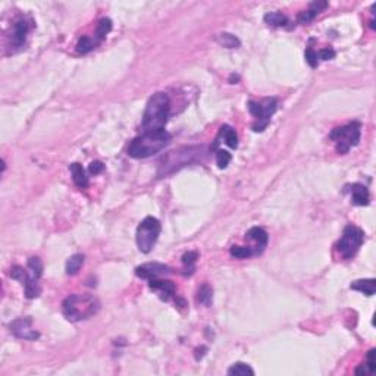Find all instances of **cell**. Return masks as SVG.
Returning <instances> with one entry per match:
<instances>
[{"mask_svg": "<svg viewBox=\"0 0 376 376\" xmlns=\"http://www.w3.org/2000/svg\"><path fill=\"white\" fill-rule=\"evenodd\" d=\"M28 30H30V25H28V22L25 19L16 21L15 25H14V37H12V43H14L15 47H21L25 43Z\"/></svg>", "mask_w": 376, "mask_h": 376, "instance_id": "cell-16", "label": "cell"}, {"mask_svg": "<svg viewBox=\"0 0 376 376\" xmlns=\"http://www.w3.org/2000/svg\"><path fill=\"white\" fill-rule=\"evenodd\" d=\"M317 58L322 60H331L335 58V50L333 49H329V47H326V49H322L319 53H317Z\"/></svg>", "mask_w": 376, "mask_h": 376, "instance_id": "cell-33", "label": "cell"}, {"mask_svg": "<svg viewBox=\"0 0 376 376\" xmlns=\"http://www.w3.org/2000/svg\"><path fill=\"white\" fill-rule=\"evenodd\" d=\"M326 8H328V2H313L307 11H303V12L299 14L297 21H299L300 24H309V22H312V21H313L323 9H326Z\"/></svg>", "mask_w": 376, "mask_h": 376, "instance_id": "cell-14", "label": "cell"}, {"mask_svg": "<svg viewBox=\"0 0 376 376\" xmlns=\"http://www.w3.org/2000/svg\"><path fill=\"white\" fill-rule=\"evenodd\" d=\"M71 169V174H72V180L75 182L76 187L79 188H87L89 187V177L86 174V169L79 163H72L69 166Z\"/></svg>", "mask_w": 376, "mask_h": 376, "instance_id": "cell-17", "label": "cell"}, {"mask_svg": "<svg viewBox=\"0 0 376 376\" xmlns=\"http://www.w3.org/2000/svg\"><path fill=\"white\" fill-rule=\"evenodd\" d=\"M9 328H11L12 333L21 340L32 341V340H37L40 337L38 332L32 329V319L31 317H19L9 325Z\"/></svg>", "mask_w": 376, "mask_h": 376, "instance_id": "cell-10", "label": "cell"}, {"mask_svg": "<svg viewBox=\"0 0 376 376\" xmlns=\"http://www.w3.org/2000/svg\"><path fill=\"white\" fill-rule=\"evenodd\" d=\"M228 375L229 376H253L255 375V370L248 366V364H245V363H235V364H232L229 369H228Z\"/></svg>", "mask_w": 376, "mask_h": 376, "instance_id": "cell-22", "label": "cell"}, {"mask_svg": "<svg viewBox=\"0 0 376 376\" xmlns=\"http://www.w3.org/2000/svg\"><path fill=\"white\" fill-rule=\"evenodd\" d=\"M366 364H367V367H369V370L373 373L376 369V350L375 348H372L369 353H367V357H366Z\"/></svg>", "mask_w": 376, "mask_h": 376, "instance_id": "cell-32", "label": "cell"}, {"mask_svg": "<svg viewBox=\"0 0 376 376\" xmlns=\"http://www.w3.org/2000/svg\"><path fill=\"white\" fill-rule=\"evenodd\" d=\"M247 107H248L250 113L256 118V123H253V131L255 133H262V131L266 130V127L269 125L273 113L278 109V99L268 97L260 103L250 100L247 103Z\"/></svg>", "mask_w": 376, "mask_h": 376, "instance_id": "cell-7", "label": "cell"}, {"mask_svg": "<svg viewBox=\"0 0 376 376\" xmlns=\"http://www.w3.org/2000/svg\"><path fill=\"white\" fill-rule=\"evenodd\" d=\"M370 200V194L366 185L363 184H354L351 187V203L356 206H367Z\"/></svg>", "mask_w": 376, "mask_h": 376, "instance_id": "cell-15", "label": "cell"}, {"mask_svg": "<svg viewBox=\"0 0 376 376\" xmlns=\"http://www.w3.org/2000/svg\"><path fill=\"white\" fill-rule=\"evenodd\" d=\"M356 373H357V375H370L372 372L369 370L367 364L364 363V364H361L360 367H357V369H356Z\"/></svg>", "mask_w": 376, "mask_h": 376, "instance_id": "cell-35", "label": "cell"}, {"mask_svg": "<svg viewBox=\"0 0 376 376\" xmlns=\"http://www.w3.org/2000/svg\"><path fill=\"white\" fill-rule=\"evenodd\" d=\"M103 169H105V165H103L102 162H93L90 165V168H89L91 175H99Z\"/></svg>", "mask_w": 376, "mask_h": 376, "instance_id": "cell-34", "label": "cell"}, {"mask_svg": "<svg viewBox=\"0 0 376 376\" xmlns=\"http://www.w3.org/2000/svg\"><path fill=\"white\" fill-rule=\"evenodd\" d=\"M84 265V256L82 255H74L68 259L66 262V273L68 275H75L79 272L81 266Z\"/></svg>", "mask_w": 376, "mask_h": 376, "instance_id": "cell-24", "label": "cell"}, {"mask_svg": "<svg viewBox=\"0 0 376 376\" xmlns=\"http://www.w3.org/2000/svg\"><path fill=\"white\" fill-rule=\"evenodd\" d=\"M216 40L224 46V47H226V49H234V47H238L240 46V40L235 35L229 34V32H221V34H218Z\"/></svg>", "mask_w": 376, "mask_h": 376, "instance_id": "cell-27", "label": "cell"}, {"mask_svg": "<svg viewBox=\"0 0 376 376\" xmlns=\"http://www.w3.org/2000/svg\"><path fill=\"white\" fill-rule=\"evenodd\" d=\"M219 138H224L226 146H229L231 149H237L238 147V136L235 133V130L229 125H224L219 130Z\"/></svg>", "mask_w": 376, "mask_h": 376, "instance_id": "cell-18", "label": "cell"}, {"mask_svg": "<svg viewBox=\"0 0 376 376\" xmlns=\"http://www.w3.org/2000/svg\"><path fill=\"white\" fill-rule=\"evenodd\" d=\"M203 153H204V147H185V149L171 151L160 160L159 175H168V174L178 171L182 166L194 163L198 159H201Z\"/></svg>", "mask_w": 376, "mask_h": 376, "instance_id": "cell-4", "label": "cell"}, {"mask_svg": "<svg viewBox=\"0 0 376 376\" xmlns=\"http://www.w3.org/2000/svg\"><path fill=\"white\" fill-rule=\"evenodd\" d=\"M171 273V268L166 266L163 263H157V262H150V263H144L141 266L136 268V275L138 278L143 279H154L159 276H163Z\"/></svg>", "mask_w": 376, "mask_h": 376, "instance_id": "cell-11", "label": "cell"}, {"mask_svg": "<svg viewBox=\"0 0 376 376\" xmlns=\"http://www.w3.org/2000/svg\"><path fill=\"white\" fill-rule=\"evenodd\" d=\"M212 300H213V291L207 284H203V285L198 288V293H197V301L203 306H211Z\"/></svg>", "mask_w": 376, "mask_h": 376, "instance_id": "cell-25", "label": "cell"}, {"mask_svg": "<svg viewBox=\"0 0 376 376\" xmlns=\"http://www.w3.org/2000/svg\"><path fill=\"white\" fill-rule=\"evenodd\" d=\"M304 56H306V62H307L312 68H316L317 63H319L317 52H315L313 49H307L306 53H304Z\"/></svg>", "mask_w": 376, "mask_h": 376, "instance_id": "cell-31", "label": "cell"}, {"mask_svg": "<svg viewBox=\"0 0 376 376\" xmlns=\"http://www.w3.org/2000/svg\"><path fill=\"white\" fill-rule=\"evenodd\" d=\"M229 255L235 259H248V257L255 256L256 252L253 247H245V245H232L229 250Z\"/></svg>", "mask_w": 376, "mask_h": 376, "instance_id": "cell-23", "label": "cell"}, {"mask_svg": "<svg viewBox=\"0 0 376 376\" xmlns=\"http://www.w3.org/2000/svg\"><path fill=\"white\" fill-rule=\"evenodd\" d=\"M231 159H232L231 153H228L226 150H219L216 153V165L219 169H225L229 165Z\"/></svg>", "mask_w": 376, "mask_h": 376, "instance_id": "cell-30", "label": "cell"}, {"mask_svg": "<svg viewBox=\"0 0 376 376\" xmlns=\"http://www.w3.org/2000/svg\"><path fill=\"white\" fill-rule=\"evenodd\" d=\"M169 143L171 134L166 133L165 130L157 133H143L131 141L128 147V156L134 159H146L163 150Z\"/></svg>", "mask_w": 376, "mask_h": 376, "instance_id": "cell-3", "label": "cell"}, {"mask_svg": "<svg viewBox=\"0 0 376 376\" xmlns=\"http://www.w3.org/2000/svg\"><path fill=\"white\" fill-rule=\"evenodd\" d=\"M160 222L153 218V216H147L141 221V224L137 228V245H138V250L141 253H150L156 244V241L160 235Z\"/></svg>", "mask_w": 376, "mask_h": 376, "instance_id": "cell-6", "label": "cell"}, {"mask_svg": "<svg viewBox=\"0 0 376 376\" xmlns=\"http://www.w3.org/2000/svg\"><path fill=\"white\" fill-rule=\"evenodd\" d=\"M364 241V234L359 226L347 225L340 241L337 242V250L344 259H353L360 250Z\"/></svg>", "mask_w": 376, "mask_h": 376, "instance_id": "cell-8", "label": "cell"}, {"mask_svg": "<svg viewBox=\"0 0 376 376\" xmlns=\"http://www.w3.org/2000/svg\"><path fill=\"white\" fill-rule=\"evenodd\" d=\"M247 240H252L256 242V255H260L265 247L268 245V241H269V235L268 232L263 229V228H259V226H253L252 229H248L247 235H245Z\"/></svg>", "mask_w": 376, "mask_h": 376, "instance_id": "cell-13", "label": "cell"}, {"mask_svg": "<svg viewBox=\"0 0 376 376\" xmlns=\"http://www.w3.org/2000/svg\"><path fill=\"white\" fill-rule=\"evenodd\" d=\"M265 22L272 27H285L289 21H288V16L281 12H269L265 15Z\"/></svg>", "mask_w": 376, "mask_h": 376, "instance_id": "cell-21", "label": "cell"}, {"mask_svg": "<svg viewBox=\"0 0 376 376\" xmlns=\"http://www.w3.org/2000/svg\"><path fill=\"white\" fill-rule=\"evenodd\" d=\"M112 30V21L109 19V18H103V19H100L99 21V24H97V27H96V34H94V41L99 45V43H102L103 40L106 38V35L110 32Z\"/></svg>", "mask_w": 376, "mask_h": 376, "instance_id": "cell-20", "label": "cell"}, {"mask_svg": "<svg viewBox=\"0 0 376 376\" xmlns=\"http://www.w3.org/2000/svg\"><path fill=\"white\" fill-rule=\"evenodd\" d=\"M149 286L151 289L162 299V300H171L175 293H177V286L172 281H168V279H159V278H154V279H150L149 282Z\"/></svg>", "mask_w": 376, "mask_h": 376, "instance_id": "cell-12", "label": "cell"}, {"mask_svg": "<svg viewBox=\"0 0 376 376\" xmlns=\"http://www.w3.org/2000/svg\"><path fill=\"white\" fill-rule=\"evenodd\" d=\"M11 276L19 281L22 285H24V289H25V297L27 299H35L40 296V285H38V279H35L34 276H30L27 272L24 271V268L21 266H14L11 269Z\"/></svg>", "mask_w": 376, "mask_h": 376, "instance_id": "cell-9", "label": "cell"}, {"mask_svg": "<svg viewBox=\"0 0 376 376\" xmlns=\"http://www.w3.org/2000/svg\"><path fill=\"white\" fill-rule=\"evenodd\" d=\"M28 269L31 271V276H34L35 279H40V276L43 275V263L38 257H30L28 259Z\"/></svg>", "mask_w": 376, "mask_h": 376, "instance_id": "cell-28", "label": "cell"}, {"mask_svg": "<svg viewBox=\"0 0 376 376\" xmlns=\"http://www.w3.org/2000/svg\"><path fill=\"white\" fill-rule=\"evenodd\" d=\"M350 286H351V289L360 291L363 294H366L367 297H370L375 294L376 281L375 279H359V281H354Z\"/></svg>", "mask_w": 376, "mask_h": 376, "instance_id": "cell-19", "label": "cell"}, {"mask_svg": "<svg viewBox=\"0 0 376 376\" xmlns=\"http://www.w3.org/2000/svg\"><path fill=\"white\" fill-rule=\"evenodd\" d=\"M197 259H198V253L197 252H188V253H185L182 256V263H184L185 269H190V272L193 273Z\"/></svg>", "mask_w": 376, "mask_h": 376, "instance_id": "cell-29", "label": "cell"}, {"mask_svg": "<svg viewBox=\"0 0 376 376\" xmlns=\"http://www.w3.org/2000/svg\"><path fill=\"white\" fill-rule=\"evenodd\" d=\"M171 112V99L169 96L160 91L153 94L143 115V133H157L165 130L166 122Z\"/></svg>", "mask_w": 376, "mask_h": 376, "instance_id": "cell-1", "label": "cell"}, {"mask_svg": "<svg viewBox=\"0 0 376 376\" xmlns=\"http://www.w3.org/2000/svg\"><path fill=\"white\" fill-rule=\"evenodd\" d=\"M99 309L100 303L91 294H72L62 303V313L71 322H79L94 316Z\"/></svg>", "mask_w": 376, "mask_h": 376, "instance_id": "cell-2", "label": "cell"}, {"mask_svg": "<svg viewBox=\"0 0 376 376\" xmlns=\"http://www.w3.org/2000/svg\"><path fill=\"white\" fill-rule=\"evenodd\" d=\"M96 46H97V43L94 41V38H91L89 35H82L76 43V52L81 55H86V53L91 52Z\"/></svg>", "mask_w": 376, "mask_h": 376, "instance_id": "cell-26", "label": "cell"}, {"mask_svg": "<svg viewBox=\"0 0 376 376\" xmlns=\"http://www.w3.org/2000/svg\"><path fill=\"white\" fill-rule=\"evenodd\" d=\"M361 123L350 122L344 127H338L329 134V138L335 141V147L340 154H346L351 147H356L360 141Z\"/></svg>", "mask_w": 376, "mask_h": 376, "instance_id": "cell-5", "label": "cell"}]
</instances>
